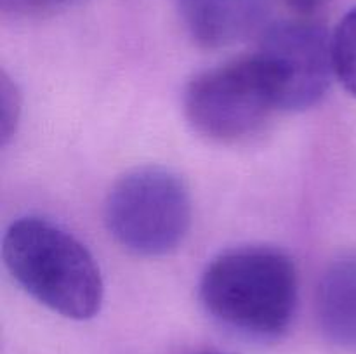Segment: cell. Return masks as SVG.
I'll use <instances>...</instances> for the list:
<instances>
[{
    "mask_svg": "<svg viewBox=\"0 0 356 354\" xmlns=\"http://www.w3.org/2000/svg\"><path fill=\"white\" fill-rule=\"evenodd\" d=\"M334 73L344 89L356 97V7L348 10L330 37Z\"/></svg>",
    "mask_w": 356,
    "mask_h": 354,
    "instance_id": "ba28073f",
    "label": "cell"
},
{
    "mask_svg": "<svg viewBox=\"0 0 356 354\" xmlns=\"http://www.w3.org/2000/svg\"><path fill=\"white\" fill-rule=\"evenodd\" d=\"M250 0H191L188 19L195 37L205 45H225L238 40L257 21Z\"/></svg>",
    "mask_w": 356,
    "mask_h": 354,
    "instance_id": "52a82bcc",
    "label": "cell"
},
{
    "mask_svg": "<svg viewBox=\"0 0 356 354\" xmlns=\"http://www.w3.org/2000/svg\"><path fill=\"white\" fill-rule=\"evenodd\" d=\"M104 222L118 245L143 257L170 253L191 224V198L177 174L162 167L131 170L115 183Z\"/></svg>",
    "mask_w": 356,
    "mask_h": 354,
    "instance_id": "3957f363",
    "label": "cell"
},
{
    "mask_svg": "<svg viewBox=\"0 0 356 354\" xmlns=\"http://www.w3.org/2000/svg\"><path fill=\"white\" fill-rule=\"evenodd\" d=\"M19 113V96L13 83L9 82L6 75H2V139H7L13 134Z\"/></svg>",
    "mask_w": 356,
    "mask_h": 354,
    "instance_id": "9c48e42d",
    "label": "cell"
},
{
    "mask_svg": "<svg viewBox=\"0 0 356 354\" xmlns=\"http://www.w3.org/2000/svg\"><path fill=\"white\" fill-rule=\"evenodd\" d=\"M200 301L222 325L256 339H277L298 307L296 266L287 253L270 246L228 250L205 269Z\"/></svg>",
    "mask_w": 356,
    "mask_h": 354,
    "instance_id": "6da1fadb",
    "label": "cell"
},
{
    "mask_svg": "<svg viewBox=\"0 0 356 354\" xmlns=\"http://www.w3.org/2000/svg\"><path fill=\"white\" fill-rule=\"evenodd\" d=\"M316 314L330 342L356 349V253L339 257L327 267L318 285Z\"/></svg>",
    "mask_w": 356,
    "mask_h": 354,
    "instance_id": "8992f818",
    "label": "cell"
},
{
    "mask_svg": "<svg viewBox=\"0 0 356 354\" xmlns=\"http://www.w3.org/2000/svg\"><path fill=\"white\" fill-rule=\"evenodd\" d=\"M209 354H218V353H209Z\"/></svg>",
    "mask_w": 356,
    "mask_h": 354,
    "instance_id": "7c38bea8",
    "label": "cell"
},
{
    "mask_svg": "<svg viewBox=\"0 0 356 354\" xmlns=\"http://www.w3.org/2000/svg\"><path fill=\"white\" fill-rule=\"evenodd\" d=\"M289 7L298 10L299 14H309L318 6V0H285Z\"/></svg>",
    "mask_w": 356,
    "mask_h": 354,
    "instance_id": "8fae6325",
    "label": "cell"
},
{
    "mask_svg": "<svg viewBox=\"0 0 356 354\" xmlns=\"http://www.w3.org/2000/svg\"><path fill=\"white\" fill-rule=\"evenodd\" d=\"M2 257L28 295L70 319H90L103 304V280L89 250L58 224L23 217L9 226Z\"/></svg>",
    "mask_w": 356,
    "mask_h": 354,
    "instance_id": "7a4b0ae2",
    "label": "cell"
},
{
    "mask_svg": "<svg viewBox=\"0 0 356 354\" xmlns=\"http://www.w3.org/2000/svg\"><path fill=\"white\" fill-rule=\"evenodd\" d=\"M275 110L270 83L254 56L198 73L184 92L191 127L226 144L256 135Z\"/></svg>",
    "mask_w": 356,
    "mask_h": 354,
    "instance_id": "277c9868",
    "label": "cell"
},
{
    "mask_svg": "<svg viewBox=\"0 0 356 354\" xmlns=\"http://www.w3.org/2000/svg\"><path fill=\"white\" fill-rule=\"evenodd\" d=\"M76 0H3L6 6H13L19 10H49L56 7L68 6Z\"/></svg>",
    "mask_w": 356,
    "mask_h": 354,
    "instance_id": "30bf717a",
    "label": "cell"
},
{
    "mask_svg": "<svg viewBox=\"0 0 356 354\" xmlns=\"http://www.w3.org/2000/svg\"><path fill=\"white\" fill-rule=\"evenodd\" d=\"M278 110H308L332 80V44L325 28L312 21H280L264 31L254 52Z\"/></svg>",
    "mask_w": 356,
    "mask_h": 354,
    "instance_id": "5b68a950",
    "label": "cell"
}]
</instances>
